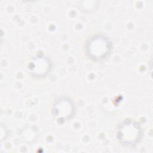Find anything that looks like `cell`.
Instances as JSON below:
<instances>
[{
	"label": "cell",
	"mask_w": 153,
	"mask_h": 153,
	"mask_svg": "<svg viewBox=\"0 0 153 153\" xmlns=\"http://www.w3.org/2000/svg\"><path fill=\"white\" fill-rule=\"evenodd\" d=\"M111 42L105 36L97 35L91 36L87 41L86 51L88 56L95 60L105 59L111 52Z\"/></svg>",
	"instance_id": "6da1fadb"
},
{
	"label": "cell",
	"mask_w": 153,
	"mask_h": 153,
	"mask_svg": "<svg viewBox=\"0 0 153 153\" xmlns=\"http://www.w3.org/2000/svg\"><path fill=\"white\" fill-rule=\"evenodd\" d=\"M142 134L139 124L136 122L128 121L123 123L118 131V138L124 145H132L140 137Z\"/></svg>",
	"instance_id": "7a4b0ae2"
},
{
	"label": "cell",
	"mask_w": 153,
	"mask_h": 153,
	"mask_svg": "<svg viewBox=\"0 0 153 153\" xmlns=\"http://www.w3.org/2000/svg\"><path fill=\"white\" fill-rule=\"evenodd\" d=\"M50 68V62L47 58L37 57L33 59L28 65V69L34 76H42L48 72Z\"/></svg>",
	"instance_id": "3957f363"
},
{
	"label": "cell",
	"mask_w": 153,
	"mask_h": 153,
	"mask_svg": "<svg viewBox=\"0 0 153 153\" xmlns=\"http://www.w3.org/2000/svg\"><path fill=\"white\" fill-rule=\"evenodd\" d=\"M72 106L73 105H72L71 102L67 100H61L54 105V114L59 118L68 119V117L71 116V113H72Z\"/></svg>",
	"instance_id": "277c9868"
}]
</instances>
